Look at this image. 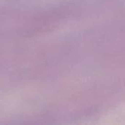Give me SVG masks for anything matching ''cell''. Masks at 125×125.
Wrapping results in <instances>:
<instances>
[]
</instances>
